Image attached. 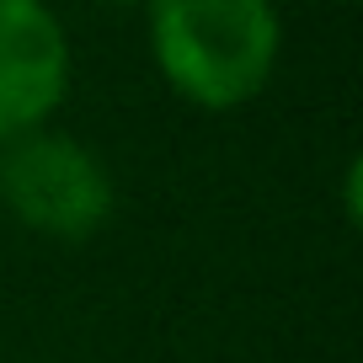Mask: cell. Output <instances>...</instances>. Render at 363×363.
<instances>
[{"label": "cell", "mask_w": 363, "mask_h": 363, "mask_svg": "<svg viewBox=\"0 0 363 363\" xmlns=\"http://www.w3.org/2000/svg\"><path fill=\"white\" fill-rule=\"evenodd\" d=\"M150 54L166 86L203 113H230L262 96L278 69L284 22L272 0H145Z\"/></svg>", "instance_id": "1"}, {"label": "cell", "mask_w": 363, "mask_h": 363, "mask_svg": "<svg viewBox=\"0 0 363 363\" xmlns=\"http://www.w3.org/2000/svg\"><path fill=\"white\" fill-rule=\"evenodd\" d=\"M0 203L48 240H91L113 219V177L80 139L33 128L0 145Z\"/></svg>", "instance_id": "2"}, {"label": "cell", "mask_w": 363, "mask_h": 363, "mask_svg": "<svg viewBox=\"0 0 363 363\" xmlns=\"http://www.w3.org/2000/svg\"><path fill=\"white\" fill-rule=\"evenodd\" d=\"M69 91V38L48 0H0V145L48 128Z\"/></svg>", "instance_id": "3"}, {"label": "cell", "mask_w": 363, "mask_h": 363, "mask_svg": "<svg viewBox=\"0 0 363 363\" xmlns=\"http://www.w3.org/2000/svg\"><path fill=\"white\" fill-rule=\"evenodd\" d=\"M107 6H139V0H107Z\"/></svg>", "instance_id": "4"}]
</instances>
